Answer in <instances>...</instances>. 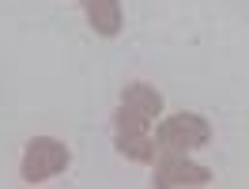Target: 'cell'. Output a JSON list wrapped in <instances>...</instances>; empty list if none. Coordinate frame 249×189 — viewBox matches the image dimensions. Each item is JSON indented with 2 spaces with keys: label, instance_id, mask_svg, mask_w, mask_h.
<instances>
[{
  "label": "cell",
  "instance_id": "obj_5",
  "mask_svg": "<svg viewBox=\"0 0 249 189\" xmlns=\"http://www.w3.org/2000/svg\"><path fill=\"white\" fill-rule=\"evenodd\" d=\"M83 12H87V23L94 27V34L113 38L121 31V0H83Z\"/></svg>",
  "mask_w": 249,
  "mask_h": 189
},
{
  "label": "cell",
  "instance_id": "obj_2",
  "mask_svg": "<svg viewBox=\"0 0 249 189\" xmlns=\"http://www.w3.org/2000/svg\"><path fill=\"white\" fill-rule=\"evenodd\" d=\"M147 129L151 121L140 117V113H132L128 106H117L113 113V140H117V151L124 159H132V163H155V140L147 136Z\"/></svg>",
  "mask_w": 249,
  "mask_h": 189
},
{
  "label": "cell",
  "instance_id": "obj_3",
  "mask_svg": "<svg viewBox=\"0 0 249 189\" xmlns=\"http://www.w3.org/2000/svg\"><path fill=\"white\" fill-rule=\"evenodd\" d=\"M212 140V129L200 113H174L166 121H159L155 129V148L159 151H193V148H204Z\"/></svg>",
  "mask_w": 249,
  "mask_h": 189
},
{
  "label": "cell",
  "instance_id": "obj_6",
  "mask_svg": "<svg viewBox=\"0 0 249 189\" xmlns=\"http://www.w3.org/2000/svg\"><path fill=\"white\" fill-rule=\"evenodd\" d=\"M121 106H128L132 113H140L147 121H155L159 113H162V94L155 87H147V83H128L121 91Z\"/></svg>",
  "mask_w": 249,
  "mask_h": 189
},
{
  "label": "cell",
  "instance_id": "obj_1",
  "mask_svg": "<svg viewBox=\"0 0 249 189\" xmlns=\"http://www.w3.org/2000/svg\"><path fill=\"white\" fill-rule=\"evenodd\" d=\"M68 163H72V151H68L61 140H53V136H34V140L27 144V151H23L19 174H23L27 186H42V182H49L53 174H61Z\"/></svg>",
  "mask_w": 249,
  "mask_h": 189
},
{
  "label": "cell",
  "instance_id": "obj_4",
  "mask_svg": "<svg viewBox=\"0 0 249 189\" xmlns=\"http://www.w3.org/2000/svg\"><path fill=\"white\" fill-rule=\"evenodd\" d=\"M159 189H174V186H208L212 182V170L200 167V163H189L181 151H166L162 163L155 167V178H151Z\"/></svg>",
  "mask_w": 249,
  "mask_h": 189
}]
</instances>
